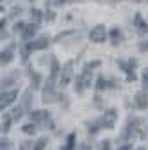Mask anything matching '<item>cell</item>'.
Instances as JSON below:
<instances>
[{
  "label": "cell",
  "instance_id": "1",
  "mask_svg": "<svg viewBox=\"0 0 148 150\" xmlns=\"http://www.w3.org/2000/svg\"><path fill=\"white\" fill-rule=\"evenodd\" d=\"M116 120H118V112H116L114 109H109V111L104 112L100 123H102V127H105V129H113L114 123H116Z\"/></svg>",
  "mask_w": 148,
  "mask_h": 150
},
{
  "label": "cell",
  "instance_id": "2",
  "mask_svg": "<svg viewBox=\"0 0 148 150\" xmlns=\"http://www.w3.org/2000/svg\"><path fill=\"white\" fill-rule=\"evenodd\" d=\"M89 40L93 43H104V40H105V27L104 25H95L89 30Z\"/></svg>",
  "mask_w": 148,
  "mask_h": 150
},
{
  "label": "cell",
  "instance_id": "3",
  "mask_svg": "<svg viewBox=\"0 0 148 150\" xmlns=\"http://www.w3.org/2000/svg\"><path fill=\"white\" fill-rule=\"evenodd\" d=\"M18 97V91L16 89H9V91H2V100H0V109H6L9 104H13Z\"/></svg>",
  "mask_w": 148,
  "mask_h": 150
},
{
  "label": "cell",
  "instance_id": "4",
  "mask_svg": "<svg viewBox=\"0 0 148 150\" xmlns=\"http://www.w3.org/2000/svg\"><path fill=\"white\" fill-rule=\"evenodd\" d=\"M71 61H68L66 64H64V68L61 70V79H59V84L64 88V86H68L70 84V79H71Z\"/></svg>",
  "mask_w": 148,
  "mask_h": 150
},
{
  "label": "cell",
  "instance_id": "5",
  "mask_svg": "<svg viewBox=\"0 0 148 150\" xmlns=\"http://www.w3.org/2000/svg\"><path fill=\"white\" fill-rule=\"evenodd\" d=\"M30 120H32V123H47V122L52 123L47 111H32L30 112Z\"/></svg>",
  "mask_w": 148,
  "mask_h": 150
},
{
  "label": "cell",
  "instance_id": "6",
  "mask_svg": "<svg viewBox=\"0 0 148 150\" xmlns=\"http://www.w3.org/2000/svg\"><path fill=\"white\" fill-rule=\"evenodd\" d=\"M118 64H120V66L123 68V71L127 73V79H128V81H134V79H136V75H134V70H132V68L136 66V61L128 59L127 63H125V61H120Z\"/></svg>",
  "mask_w": 148,
  "mask_h": 150
},
{
  "label": "cell",
  "instance_id": "7",
  "mask_svg": "<svg viewBox=\"0 0 148 150\" xmlns=\"http://www.w3.org/2000/svg\"><path fill=\"white\" fill-rule=\"evenodd\" d=\"M47 45H48V38H39V40H36V41L27 43L25 50H27V52H30V50H41V48H45Z\"/></svg>",
  "mask_w": 148,
  "mask_h": 150
},
{
  "label": "cell",
  "instance_id": "8",
  "mask_svg": "<svg viewBox=\"0 0 148 150\" xmlns=\"http://www.w3.org/2000/svg\"><path fill=\"white\" fill-rule=\"evenodd\" d=\"M134 102H136L137 109H146V107H148V93H146V91H139V93H136Z\"/></svg>",
  "mask_w": 148,
  "mask_h": 150
},
{
  "label": "cell",
  "instance_id": "9",
  "mask_svg": "<svg viewBox=\"0 0 148 150\" xmlns=\"http://www.w3.org/2000/svg\"><path fill=\"white\" fill-rule=\"evenodd\" d=\"M43 100L45 102H52V100H55L57 97H55V91H54V84H52V81L47 84V88H45V91H43Z\"/></svg>",
  "mask_w": 148,
  "mask_h": 150
},
{
  "label": "cell",
  "instance_id": "10",
  "mask_svg": "<svg viewBox=\"0 0 148 150\" xmlns=\"http://www.w3.org/2000/svg\"><path fill=\"white\" fill-rule=\"evenodd\" d=\"M134 25L137 27V30H139V32H146V30H148V23L143 20L141 13H137V14L134 16Z\"/></svg>",
  "mask_w": 148,
  "mask_h": 150
},
{
  "label": "cell",
  "instance_id": "11",
  "mask_svg": "<svg viewBox=\"0 0 148 150\" xmlns=\"http://www.w3.org/2000/svg\"><path fill=\"white\" fill-rule=\"evenodd\" d=\"M36 29H38V27H36V23H29V25H25L23 30H22V38H23V40H29V38L36 32Z\"/></svg>",
  "mask_w": 148,
  "mask_h": 150
},
{
  "label": "cell",
  "instance_id": "12",
  "mask_svg": "<svg viewBox=\"0 0 148 150\" xmlns=\"http://www.w3.org/2000/svg\"><path fill=\"white\" fill-rule=\"evenodd\" d=\"M11 59H13V47L2 52V66H4V64H7Z\"/></svg>",
  "mask_w": 148,
  "mask_h": 150
},
{
  "label": "cell",
  "instance_id": "13",
  "mask_svg": "<svg viewBox=\"0 0 148 150\" xmlns=\"http://www.w3.org/2000/svg\"><path fill=\"white\" fill-rule=\"evenodd\" d=\"M66 145L63 146V150H73V145H75V132H71L68 138H66Z\"/></svg>",
  "mask_w": 148,
  "mask_h": 150
},
{
  "label": "cell",
  "instance_id": "14",
  "mask_svg": "<svg viewBox=\"0 0 148 150\" xmlns=\"http://www.w3.org/2000/svg\"><path fill=\"white\" fill-rule=\"evenodd\" d=\"M59 73V63L55 61V59H52V71H50V81H54L55 79V75Z\"/></svg>",
  "mask_w": 148,
  "mask_h": 150
},
{
  "label": "cell",
  "instance_id": "15",
  "mask_svg": "<svg viewBox=\"0 0 148 150\" xmlns=\"http://www.w3.org/2000/svg\"><path fill=\"white\" fill-rule=\"evenodd\" d=\"M23 109H30V89H27L25 91V95H23V105H22Z\"/></svg>",
  "mask_w": 148,
  "mask_h": 150
},
{
  "label": "cell",
  "instance_id": "16",
  "mask_svg": "<svg viewBox=\"0 0 148 150\" xmlns=\"http://www.w3.org/2000/svg\"><path fill=\"white\" fill-rule=\"evenodd\" d=\"M11 120H13V116H9V115H6V116L2 118V130H4V132H7V130H9V123H11Z\"/></svg>",
  "mask_w": 148,
  "mask_h": 150
},
{
  "label": "cell",
  "instance_id": "17",
  "mask_svg": "<svg viewBox=\"0 0 148 150\" xmlns=\"http://www.w3.org/2000/svg\"><path fill=\"white\" fill-rule=\"evenodd\" d=\"M22 130H23L25 134H34L36 132V127H34V123H27V125L22 127Z\"/></svg>",
  "mask_w": 148,
  "mask_h": 150
},
{
  "label": "cell",
  "instance_id": "18",
  "mask_svg": "<svg viewBox=\"0 0 148 150\" xmlns=\"http://www.w3.org/2000/svg\"><path fill=\"white\" fill-rule=\"evenodd\" d=\"M107 88V81L102 77V75H100V77H98V81H97V89L98 91H102V89H105Z\"/></svg>",
  "mask_w": 148,
  "mask_h": 150
},
{
  "label": "cell",
  "instance_id": "19",
  "mask_svg": "<svg viewBox=\"0 0 148 150\" xmlns=\"http://www.w3.org/2000/svg\"><path fill=\"white\" fill-rule=\"evenodd\" d=\"M111 38H113V43H118V40L121 38L120 29H113V30H111Z\"/></svg>",
  "mask_w": 148,
  "mask_h": 150
},
{
  "label": "cell",
  "instance_id": "20",
  "mask_svg": "<svg viewBox=\"0 0 148 150\" xmlns=\"http://www.w3.org/2000/svg\"><path fill=\"white\" fill-rule=\"evenodd\" d=\"M22 112H23V107H16V109L13 111V115H11L13 120H20V118H22Z\"/></svg>",
  "mask_w": 148,
  "mask_h": 150
},
{
  "label": "cell",
  "instance_id": "21",
  "mask_svg": "<svg viewBox=\"0 0 148 150\" xmlns=\"http://www.w3.org/2000/svg\"><path fill=\"white\" fill-rule=\"evenodd\" d=\"M45 146H47V139L41 138V139H38V143H36L34 150H45Z\"/></svg>",
  "mask_w": 148,
  "mask_h": 150
},
{
  "label": "cell",
  "instance_id": "22",
  "mask_svg": "<svg viewBox=\"0 0 148 150\" xmlns=\"http://www.w3.org/2000/svg\"><path fill=\"white\" fill-rule=\"evenodd\" d=\"M30 79H34V84H32V88H38V86H39V81H41V77H39L38 73H34V71H32V73H30Z\"/></svg>",
  "mask_w": 148,
  "mask_h": 150
},
{
  "label": "cell",
  "instance_id": "23",
  "mask_svg": "<svg viewBox=\"0 0 148 150\" xmlns=\"http://www.w3.org/2000/svg\"><path fill=\"white\" fill-rule=\"evenodd\" d=\"M30 16H32L34 23H38V22H39V18H41V14H39V11H38V9H32V11H30Z\"/></svg>",
  "mask_w": 148,
  "mask_h": 150
},
{
  "label": "cell",
  "instance_id": "24",
  "mask_svg": "<svg viewBox=\"0 0 148 150\" xmlns=\"http://www.w3.org/2000/svg\"><path fill=\"white\" fill-rule=\"evenodd\" d=\"M2 150H14V146L11 145L9 139H2Z\"/></svg>",
  "mask_w": 148,
  "mask_h": 150
},
{
  "label": "cell",
  "instance_id": "25",
  "mask_svg": "<svg viewBox=\"0 0 148 150\" xmlns=\"http://www.w3.org/2000/svg\"><path fill=\"white\" fill-rule=\"evenodd\" d=\"M143 84H144V89H148V68L143 71Z\"/></svg>",
  "mask_w": 148,
  "mask_h": 150
},
{
  "label": "cell",
  "instance_id": "26",
  "mask_svg": "<svg viewBox=\"0 0 148 150\" xmlns=\"http://www.w3.org/2000/svg\"><path fill=\"white\" fill-rule=\"evenodd\" d=\"M100 150H111V141H109V139H105V141L100 145Z\"/></svg>",
  "mask_w": 148,
  "mask_h": 150
},
{
  "label": "cell",
  "instance_id": "27",
  "mask_svg": "<svg viewBox=\"0 0 148 150\" xmlns=\"http://www.w3.org/2000/svg\"><path fill=\"white\" fill-rule=\"evenodd\" d=\"M45 18L48 22H54V18H55V14H54V11H47V14H45Z\"/></svg>",
  "mask_w": 148,
  "mask_h": 150
},
{
  "label": "cell",
  "instance_id": "28",
  "mask_svg": "<svg viewBox=\"0 0 148 150\" xmlns=\"http://www.w3.org/2000/svg\"><path fill=\"white\" fill-rule=\"evenodd\" d=\"M102 63L100 61H93V63H89L87 66H86V70H91V68H97V66H100Z\"/></svg>",
  "mask_w": 148,
  "mask_h": 150
},
{
  "label": "cell",
  "instance_id": "29",
  "mask_svg": "<svg viewBox=\"0 0 148 150\" xmlns=\"http://www.w3.org/2000/svg\"><path fill=\"white\" fill-rule=\"evenodd\" d=\"M120 150H132V145H123Z\"/></svg>",
  "mask_w": 148,
  "mask_h": 150
},
{
  "label": "cell",
  "instance_id": "30",
  "mask_svg": "<svg viewBox=\"0 0 148 150\" xmlns=\"http://www.w3.org/2000/svg\"><path fill=\"white\" fill-rule=\"evenodd\" d=\"M29 146H30V143H23L22 145V150H29Z\"/></svg>",
  "mask_w": 148,
  "mask_h": 150
},
{
  "label": "cell",
  "instance_id": "31",
  "mask_svg": "<svg viewBox=\"0 0 148 150\" xmlns=\"http://www.w3.org/2000/svg\"><path fill=\"white\" fill-rule=\"evenodd\" d=\"M137 150H146V148H143V146H141V148H137Z\"/></svg>",
  "mask_w": 148,
  "mask_h": 150
}]
</instances>
